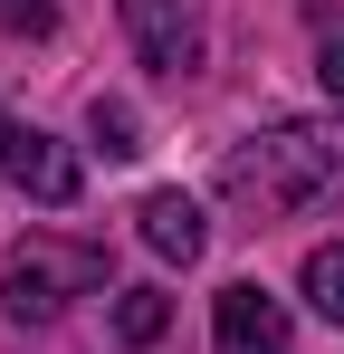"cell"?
<instances>
[{
    "label": "cell",
    "instance_id": "cell-2",
    "mask_svg": "<svg viewBox=\"0 0 344 354\" xmlns=\"http://www.w3.org/2000/svg\"><path fill=\"white\" fill-rule=\"evenodd\" d=\"M106 288V249H86V239H29L19 259H10V278H0V306L19 316V326H48L67 297Z\"/></svg>",
    "mask_w": 344,
    "mask_h": 354
},
{
    "label": "cell",
    "instance_id": "cell-1",
    "mask_svg": "<svg viewBox=\"0 0 344 354\" xmlns=\"http://www.w3.org/2000/svg\"><path fill=\"white\" fill-rule=\"evenodd\" d=\"M220 192L249 221H296V211L344 201V124L287 115V124H268V134H249V144H229Z\"/></svg>",
    "mask_w": 344,
    "mask_h": 354
},
{
    "label": "cell",
    "instance_id": "cell-5",
    "mask_svg": "<svg viewBox=\"0 0 344 354\" xmlns=\"http://www.w3.org/2000/svg\"><path fill=\"white\" fill-rule=\"evenodd\" d=\"M124 29H134L144 67H163V77L201 67V0H124Z\"/></svg>",
    "mask_w": 344,
    "mask_h": 354
},
{
    "label": "cell",
    "instance_id": "cell-4",
    "mask_svg": "<svg viewBox=\"0 0 344 354\" xmlns=\"http://www.w3.org/2000/svg\"><path fill=\"white\" fill-rule=\"evenodd\" d=\"M211 335H220V354H296V335H287V306L258 288V278L220 288V306H211Z\"/></svg>",
    "mask_w": 344,
    "mask_h": 354
},
{
    "label": "cell",
    "instance_id": "cell-6",
    "mask_svg": "<svg viewBox=\"0 0 344 354\" xmlns=\"http://www.w3.org/2000/svg\"><path fill=\"white\" fill-rule=\"evenodd\" d=\"M134 221H144V249H153V259H182V268H191V259H201V239H211L191 192H153Z\"/></svg>",
    "mask_w": 344,
    "mask_h": 354
},
{
    "label": "cell",
    "instance_id": "cell-7",
    "mask_svg": "<svg viewBox=\"0 0 344 354\" xmlns=\"http://www.w3.org/2000/svg\"><path fill=\"white\" fill-rule=\"evenodd\" d=\"M86 134L106 144L115 163H134V153H144V124H134V106H124V96H96V106H86Z\"/></svg>",
    "mask_w": 344,
    "mask_h": 354
},
{
    "label": "cell",
    "instance_id": "cell-3",
    "mask_svg": "<svg viewBox=\"0 0 344 354\" xmlns=\"http://www.w3.org/2000/svg\"><path fill=\"white\" fill-rule=\"evenodd\" d=\"M0 173L19 182L29 201H48V211L77 201V153L57 134H39V124H19V115H0Z\"/></svg>",
    "mask_w": 344,
    "mask_h": 354
},
{
    "label": "cell",
    "instance_id": "cell-9",
    "mask_svg": "<svg viewBox=\"0 0 344 354\" xmlns=\"http://www.w3.org/2000/svg\"><path fill=\"white\" fill-rule=\"evenodd\" d=\"M306 297H316V316H335V326H344V239L306 259Z\"/></svg>",
    "mask_w": 344,
    "mask_h": 354
},
{
    "label": "cell",
    "instance_id": "cell-8",
    "mask_svg": "<svg viewBox=\"0 0 344 354\" xmlns=\"http://www.w3.org/2000/svg\"><path fill=\"white\" fill-rule=\"evenodd\" d=\"M163 326H172V297L163 288H124V306H115V335H124V345H153Z\"/></svg>",
    "mask_w": 344,
    "mask_h": 354
},
{
    "label": "cell",
    "instance_id": "cell-10",
    "mask_svg": "<svg viewBox=\"0 0 344 354\" xmlns=\"http://www.w3.org/2000/svg\"><path fill=\"white\" fill-rule=\"evenodd\" d=\"M316 77H325V96H344V19L316 29Z\"/></svg>",
    "mask_w": 344,
    "mask_h": 354
},
{
    "label": "cell",
    "instance_id": "cell-11",
    "mask_svg": "<svg viewBox=\"0 0 344 354\" xmlns=\"http://www.w3.org/2000/svg\"><path fill=\"white\" fill-rule=\"evenodd\" d=\"M0 19H10V29H48L57 10H48V0H0Z\"/></svg>",
    "mask_w": 344,
    "mask_h": 354
}]
</instances>
